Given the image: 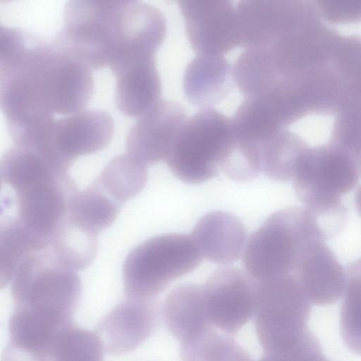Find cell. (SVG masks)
Instances as JSON below:
<instances>
[{
	"label": "cell",
	"mask_w": 361,
	"mask_h": 361,
	"mask_svg": "<svg viewBox=\"0 0 361 361\" xmlns=\"http://www.w3.org/2000/svg\"><path fill=\"white\" fill-rule=\"evenodd\" d=\"M92 70L20 28H0V106L13 141L85 107L94 92Z\"/></svg>",
	"instance_id": "1"
},
{
	"label": "cell",
	"mask_w": 361,
	"mask_h": 361,
	"mask_svg": "<svg viewBox=\"0 0 361 361\" xmlns=\"http://www.w3.org/2000/svg\"><path fill=\"white\" fill-rule=\"evenodd\" d=\"M0 177L1 186L14 193L16 217L29 230L51 241L78 192L68 171L35 149L14 145L1 157Z\"/></svg>",
	"instance_id": "2"
},
{
	"label": "cell",
	"mask_w": 361,
	"mask_h": 361,
	"mask_svg": "<svg viewBox=\"0 0 361 361\" xmlns=\"http://www.w3.org/2000/svg\"><path fill=\"white\" fill-rule=\"evenodd\" d=\"M325 240L310 212L287 207L270 215L247 240L243 254L245 271L259 281L293 274L305 247Z\"/></svg>",
	"instance_id": "3"
},
{
	"label": "cell",
	"mask_w": 361,
	"mask_h": 361,
	"mask_svg": "<svg viewBox=\"0 0 361 361\" xmlns=\"http://www.w3.org/2000/svg\"><path fill=\"white\" fill-rule=\"evenodd\" d=\"M235 148L232 121L214 108L188 118L166 163L184 183H202L217 176Z\"/></svg>",
	"instance_id": "4"
},
{
	"label": "cell",
	"mask_w": 361,
	"mask_h": 361,
	"mask_svg": "<svg viewBox=\"0 0 361 361\" xmlns=\"http://www.w3.org/2000/svg\"><path fill=\"white\" fill-rule=\"evenodd\" d=\"M202 258L190 235L169 233L145 240L132 249L124 261L126 298L157 299L174 280L197 268Z\"/></svg>",
	"instance_id": "5"
},
{
	"label": "cell",
	"mask_w": 361,
	"mask_h": 361,
	"mask_svg": "<svg viewBox=\"0 0 361 361\" xmlns=\"http://www.w3.org/2000/svg\"><path fill=\"white\" fill-rule=\"evenodd\" d=\"M76 272L62 264L51 247L35 252L20 264L11 281L14 309L73 322L82 295Z\"/></svg>",
	"instance_id": "6"
},
{
	"label": "cell",
	"mask_w": 361,
	"mask_h": 361,
	"mask_svg": "<svg viewBox=\"0 0 361 361\" xmlns=\"http://www.w3.org/2000/svg\"><path fill=\"white\" fill-rule=\"evenodd\" d=\"M311 304L294 274L257 281L253 319L264 353L288 350L304 337Z\"/></svg>",
	"instance_id": "7"
},
{
	"label": "cell",
	"mask_w": 361,
	"mask_h": 361,
	"mask_svg": "<svg viewBox=\"0 0 361 361\" xmlns=\"http://www.w3.org/2000/svg\"><path fill=\"white\" fill-rule=\"evenodd\" d=\"M358 177L350 156L329 142L305 147L293 180L298 198L311 213L318 214L345 209L340 197L356 185Z\"/></svg>",
	"instance_id": "8"
},
{
	"label": "cell",
	"mask_w": 361,
	"mask_h": 361,
	"mask_svg": "<svg viewBox=\"0 0 361 361\" xmlns=\"http://www.w3.org/2000/svg\"><path fill=\"white\" fill-rule=\"evenodd\" d=\"M114 132V119L106 111H81L55 119L35 149L68 171L78 157L103 150Z\"/></svg>",
	"instance_id": "9"
},
{
	"label": "cell",
	"mask_w": 361,
	"mask_h": 361,
	"mask_svg": "<svg viewBox=\"0 0 361 361\" xmlns=\"http://www.w3.org/2000/svg\"><path fill=\"white\" fill-rule=\"evenodd\" d=\"M257 281L235 267L216 270L204 287L212 324L233 336L253 317Z\"/></svg>",
	"instance_id": "10"
},
{
	"label": "cell",
	"mask_w": 361,
	"mask_h": 361,
	"mask_svg": "<svg viewBox=\"0 0 361 361\" xmlns=\"http://www.w3.org/2000/svg\"><path fill=\"white\" fill-rule=\"evenodd\" d=\"M178 7L189 44L197 54L224 56L240 46L232 1L183 0Z\"/></svg>",
	"instance_id": "11"
},
{
	"label": "cell",
	"mask_w": 361,
	"mask_h": 361,
	"mask_svg": "<svg viewBox=\"0 0 361 361\" xmlns=\"http://www.w3.org/2000/svg\"><path fill=\"white\" fill-rule=\"evenodd\" d=\"M161 317L157 299L126 298L102 319L94 331L104 352L120 355L142 345L157 329Z\"/></svg>",
	"instance_id": "12"
},
{
	"label": "cell",
	"mask_w": 361,
	"mask_h": 361,
	"mask_svg": "<svg viewBox=\"0 0 361 361\" xmlns=\"http://www.w3.org/2000/svg\"><path fill=\"white\" fill-rule=\"evenodd\" d=\"M187 118L178 102L159 101L131 127L126 138L127 154L147 167L166 161Z\"/></svg>",
	"instance_id": "13"
},
{
	"label": "cell",
	"mask_w": 361,
	"mask_h": 361,
	"mask_svg": "<svg viewBox=\"0 0 361 361\" xmlns=\"http://www.w3.org/2000/svg\"><path fill=\"white\" fill-rule=\"evenodd\" d=\"M293 274L312 304L329 305L343 295L345 271L323 240H314L305 247Z\"/></svg>",
	"instance_id": "14"
},
{
	"label": "cell",
	"mask_w": 361,
	"mask_h": 361,
	"mask_svg": "<svg viewBox=\"0 0 361 361\" xmlns=\"http://www.w3.org/2000/svg\"><path fill=\"white\" fill-rule=\"evenodd\" d=\"M161 316L169 332L180 345L193 342L214 326L207 312L203 285L181 284L165 298Z\"/></svg>",
	"instance_id": "15"
},
{
	"label": "cell",
	"mask_w": 361,
	"mask_h": 361,
	"mask_svg": "<svg viewBox=\"0 0 361 361\" xmlns=\"http://www.w3.org/2000/svg\"><path fill=\"white\" fill-rule=\"evenodd\" d=\"M191 237L202 257L223 264L237 261L247 243L243 223L225 211H213L204 215L195 225Z\"/></svg>",
	"instance_id": "16"
},
{
	"label": "cell",
	"mask_w": 361,
	"mask_h": 361,
	"mask_svg": "<svg viewBox=\"0 0 361 361\" xmlns=\"http://www.w3.org/2000/svg\"><path fill=\"white\" fill-rule=\"evenodd\" d=\"M232 81V68L224 56L197 54L184 71L183 88L191 104L209 109L228 96Z\"/></svg>",
	"instance_id": "17"
},
{
	"label": "cell",
	"mask_w": 361,
	"mask_h": 361,
	"mask_svg": "<svg viewBox=\"0 0 361 361\" xmlns=\"http://www.w3.org/2000/svg\"><path fill=\"white\" fill-rule=\"evenodd\" d=\"M113 75L115 104L123 115L141 116L161 101L162 84L157 59L126 66Z\"/></svg>",
	"instance_id": "18"
},
{
	"label": "cell",
	"mask_w": 361,
	"mask_h": 361,
	"mask_svg": "<svg viewBox=\"0 0 361 361\" xmlns=\"http://www.w3.org/2000/svg\"><path fill=\"white\" fill-rule=\"evenodd\" d=\"M51 240L29 230L14 216H1L0 224V286L11 283L20 264L31 255L45 250Z\"/></svg>",
	"instance_id": "19"
},
{
	"label": "cell",
	"mask_w": 361,
	"mask_h": 361,
	"mask_svg": "<svg viewBox=\"0 0 361 361\" xmlns=\"http://www.w3.org/2000/svg\"><path fill=\"white\" fill-rule=\"evenodd\" d=\"M122 206L94 180L74 195L66 218L81 228L98 235L113 224Z\"/></svg>",
	"instance_id": "20"
},
{
	"label": "cell",
	"mask_w": 361,
	"mask_h": 361,
	"mask_svg": "<svg viewBox=\"0 0 361 361\" xmlns=\"http://www.w3.org/2000/svg\"><path fill=\"white\" fill-rule=\"evenodd\" d=\"M50 247L57 259L77 271L88 267L98 251L97 235L65 219L56 230Z\"/></svg>",
	"instance_id": "21"
},
{
	"label": "cell",
	"mask_w": 361,
	"mask_h": 361,
	"mask_svg": "<svg viewBox=\"0 0 361 361\" xmlns=\"http://www.w3.org/2000/svg\"><path fill=\"white\" fill-rule=\"evenodd\" d=\"M307 145L288 129L279 133L260 147L261 172L278 182L293 180L299 157Z\"/></svg>",
	"instance_id": "22"
},
{
	"label": "cell",
	"mask_w": 361,
	"mask_h": 361,
	"mask_svg": "<svg viewBox=\"0 0 361 361\" xmlns=\"http://www.w3.org/2000/svg\"><path fill=\"white\" fill-rule=\"evenodd\" d=\"M235 84L245 98L270 90L279 80L269 55L263 49H245L232 68Z\"/></svg>",
	"instance_id": "23"
},
{
	"label": "cell",
	"mask_w": 361,
	"mask_h": 361,
	"mask_svg": "<svg viewBox=\"0 0 361 361\" xmlns=\"http://www.w3.org/2000/svg\"><path fill=\"white\" fill-rule=\"evenodd\" d=\"M147 168L126 153L113 158L95 180L114 199L123 204L145 186Z\"/></svg>",
	"instance_id": "24"
},
{
	"label": "cell",
	"mask_w": 361,
	"mask_h": 361,
	"mask_svg": "<svg viewBox=\"0 0 361 361\" xmlns=\"http://www.w3.org/2000/svg\"><path fill=\"white\" fill-rule=\"evenodd\" d=\"M340 312V331L347 347L361 355V258L348 264Z\"/></svg>",
	"instance_id": "25"
},
{
	"label": "cell",
	"mask_w": 361,
	"mask_h": 361,
	"mask_svg": "<svg viewBox=\"0 0 361 361\" xmlns=\"http://www.w3.org/2000/svg\"><path fill=\"white\" fill-rule=\"evenodd\" d=\"M104 349L94 331L73 324L57 338L51 361H103Z\"/></svg>",
	"instance_id": "26"
},
{
	"label": "cell",
	"mask_w": 361,
	"mask_h": 361,
	"mask_svg": "<svg viewBox=\"0 0 361 361\" xmlns=\"http://www.w3.org/2000/svg\"><path fill=\"white\" fill-rule=\"evenodd\" d=\"M321 16L334 23L361 21V0L323 1L316 2Z\"/></svg>",
	"instance_id": "27"
},
{
	"label": "cell",
	"mask_w": 361,
	"mask_h": 361,
	"mask_svg": "<svg viewBox=\"0 0 361 361\" xmlns=\"http://www.w3.org/2000/svg\"><path fill=\"white\" fill-rule=\"evenodd\" d=\"M321 351L318 339L309 331L293 347L283 351L264 353L258 361H313Z\"/></svg>",
	"instance_id": "28"
},
{
	"label": "cell",
	"mask_w": 361,
	"mask_h": 361,
	"mask_svg": "<svg viewBox=\"0 0 361 361\" xmlns=\"http://www.w3.org/2000/svg\"><path fill=\"white\" fill-rule=\"evenodd\" d=\"M355 208L361 216V185L358 188L355 195Z\"/></svg>",
	"instance_id": "29"
}]
</instances>
